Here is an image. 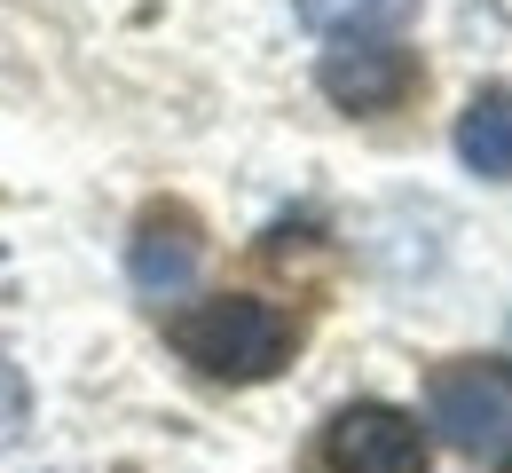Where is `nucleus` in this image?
<instances>
[{"label":"nucleus","instance_id":"f257e3e1","mask_svg":"<svg viewBox=\"0 0 512 473\" xmlns=\"http://www.w3.org/2000/svg\"><path fill=\"white\" fill-rule=\"evenodd\" d=\"M166 339L182 347V363H197L205 379H229V387H253L268 371H284V355H292V324L253 292H221V300L182 308Z\"/></svg>","mask_w":512,"mask_h":473},{"label":"nucleus","instance_id":"f03ea898","mask_svg":"<svg viewBox=\"0 0 512 473\" xmlns=\"http://www.w3.org/2000/svg\"><path fill=\"white\" fill-rule=\"evenodd\" d=\"M434 426L465 458L512 450V379L497 363H442L434 371Z\"/></svg>","mask_w":512,"mask_h":473},{"label":"nucleus","instance_id":"7ed1b4c3","mask_svg":"<svg viewBox=\"0 0 512 473\" xmlns=\"http://www.w3.org/2000/svg\"><path fill=\"white\" fill-rule=\"evenodd\" d=\"M323 466L331 473H426V434L394 403H347L323 426Z\"/></svg>","mask_w":512,"mask_h":473},{"label":"nucleus","instance_id":"20e7f679","mask_svg":"<svg viewBox=\"0 0 512 473\" xmlns=\"http://www.w3.org/2000/svg\"><path fill=\"white\" fill-rule=\"evenodd\" d=\"M410 79H418V64L394 40H339V48H323V64H316V87L339 111H394L410 95Z\"/></svg>","mask_w":512,"mask_h":473},{"label":"nucleus","instance_id":"39448f33","mask_svg":"<svg viewBox=\"0 0 512 473\" xmlns=\"http://www.w3.org/2000/svg\"><path fill=\"white\" fill-rule=\"evenodd\" d=\"M197 261H205V237H197V213L190 205H150L142 221H134V292H150V300H174V292H190Z\"/></svg>","mask_w":512,"mask_h":473},{"label":"nucleus","instance_id":"423d86ee","mask_svg":"<svg viewBox=\"0 0 512 473\" xmlns=\"http://www.w3.org/2000/svg\"><path fill=\"white\" fill-rule=\"evenodd\" d=\"M457 158L481 182H512V87H481L457 119Z\"/></svg>","mask_w":512,"mask_h":473},{"label":"nucleus","instance_id":"0eeeda50","mask_svg":"<svg viewBox=\"0 0 512 473\" xmlns=\"http://www.w3.org/2000/svg\"><path fill=\"white\" fill-rule=\"evenodd\" d=\"M418 0H300V24L308 32H331V40H371L386 24H402Z\"/></svg>","mask_w":512,"mask_h":473},{"label":"nucleus","instance_id":"6e6552de","mask_svg":"<svg viewBox=\"0 0 512 473\" xmlns=\"http://www.w3.org/2000/svg\"><path fill=\"white\" fill-rule=\"evenodd\" d=\"M24 426H32V387H24V371L0 355V450H16Z\"/></svg>","mask_w":512,"mask_h":473},{"label":"nucleus","instance_id":"1a4fd4ad","mask_svg":"<svg viewBox=\"0 0 512 473\" xmlns=\"http://www.w3.org/2000/svg\"><path fill=\"white\" fill-rule=\"evenodd\" d=\"M505 473H512V450H505Z\"/></svg>","mask_w":512,"mask_h":473}]
</instances>
